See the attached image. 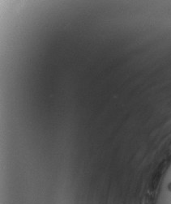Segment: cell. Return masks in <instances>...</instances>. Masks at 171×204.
Wrapping results in <instances>:
<instances>
[{"label": "cell", "instance_id": "1", "mask_svg": "<svg viewBox=\"0 0 171 204\" xmlns=\"http://www.w3.org/2000/svg\"><path fill=\"white\" fill-rule=\"evenodd\" d=\"M167 188H168V190L170 191L171 193V182H170L169 184H168V186H167Z\"/></svg>", "mask_w": 171, "mask_h": 204}, {"label": "cell", "instance_id": "2", "mask_svg": "<svg viewBox=\"0 0 171 204\" xmlns=\"http://www.w3.org/2000/svg\"><path fill=\"white\" fill-rule=\"evenodd\" d=\"M170 204H171V203H170Z\"/></svg>", "mask_w": 171, "mask_h": 204}]
</instances>
